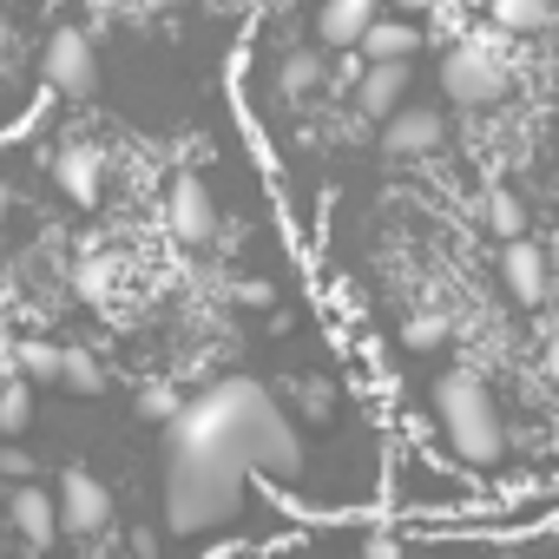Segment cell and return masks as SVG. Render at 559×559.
<instances>
[{
    "mask_svg": "<svg viewBox=\"0 0 559 559\" xmlns=\"http://www.w3.org/2000/svg\"><path fill=\"white\" fill-rule=\"evenodd\" d=\"M165 428H171V441L217 448L243 474H263V480H297L304 474V441H297L284 402L250 376H224V382L198 389L191 402H178V415Z\"/></svg>",
    "mask_w": 559,
    "mask_h": 559,
    "instance_id": "cell-1",
    "label": "cell"
},
{
    "mask_svg": "<svg viewBox=\"0 0 559 559\" xmlns=\"http://www.w3.org/2000/svg\"><path fill=\"white\" fill-rule=\"evenodd\" d=\"M243 480H250V474H243L230 454L171 441V467H165V533H178V539L217 533L224 520H237Z\"/></svg>",
    "mask_w": 559,
    "mask_h": 559,
    "instance_id": "cell-2",
    "label": "cell"
},
{
    "mask_svg": "<svg viewBox=\"0 0 559 559\" xmlns=\"http://www.w3.org/2000/svg\"><path fill=\"white\" fill-rule=\"evenodd\" d=\"M435 421H441L454 461H467V467H500V454H507V421H500V408H493V395H487V382H480L474 369H454V376L435 382Z\"/></svg>",
    "mask_w": 559,
    "mask_h": 559,
    "instance_id": "cell-3",
    "label": "cell"
},
{
    "mask_svg": "<svg viewBox=\"0 0 559 559\" xmlns=\"http://www.w3.org/2000/svg\"><path fill=\"white\" fill-rule=\"evenodd\" d=\"M441 86H448L454 106H493V99H507L513 80H507L500 53L487 40H461V47L441 53Z\"/></svg>",
    "mask_w": 559,
    "mask_h": 559,
    "instance_id": "cell-4",
    "label": "cell"
},
{
    "mask_svg": "<svg viewBox=\"0 0 559 559\" xmlns=\"http://www.w3.org/2000/svg\"><path fill=\"white\" fill-rule=\"evenodd\" d=\"M53 513H60V533L73 539H99L112 526V487L86 467H67L60 474V493H53Z\"/></svg>",
    "mask_w": 559,
    "mask_h": 559,
    "instance_id": "cell-5",
    "label": "cell"
},
{
    "mask_svg": "<svg viewBox=\"0 0 559 559\" xmlns=\"http://www.w3.org/2000/svg\"><path fill=\"white\" fill-rule=\"evenodd\" d=\"M47 86L53 93H67V99H86L93 86H99V53H93V40H86V27H60L53 40H47Z\"/></svg>",
    "mask_w": 559,
    "mask_h": 559,
    "instance_id": "cell-6",
    "label": "cell"
},
{
    "mask_svg": "<svg viewBox=\"0 0 559 559\" xmlns=\"http://www.w3.org/2000/svg\"><path fill=\"white\" fill-rule=\"evenodd\" d=\"M165 224H171L178 243H211V237H217V204H211V191H204L198 171H178V178H171V191H165Z\"/></svg>",
    "mask_w": 559,
    "mask_h": 559,
    "instance_id": "cell-7",
    "label": "cell"
},
{
    "mask_svg": "<svg viewBox=\"0 0 559 559\" xmlns=\"http://www.w3.org/2000/svg\"><path fill=\"white\" fill-rule=\"evenodd\" d=\"M53 185H60L73 204H99V191H106V152H99L93 139H67V145L53 152Z\"/></svg>",
    "mask_w": 559,
    "mask_h": 559,
    "instance_id": "cell-8",
    "label": "cell"
},
{
    "mask_svg": "<svg viewBox=\"0 0 559 559\" xmlns=\"http://www.w3.org/2000/svg\"><path fill=\"white\" fill-rule=\"evenodd\" d=\"M441 139H448V126H441L435 106H395V112L382 119V145H389L395 158H421V152H435Z\"/></svg>",
    "mask_w": 559,
    "mask_h": 559,
    "instance_id": "cell-9",
    "label": "cell"
},
{
    "mask_svg": "<svg viewBox=\"0 0 559 559\" xmlns=\"http://www.w3.org/2000/svg\"><path fill=\"white\" fill-rule=\"evenodd\" d=\"M8 520H14V533H21L34 552L60 539V513H53V493H47L40 480H14V493H8Z\"/></svg>",
    "mask_w": 559,
    "mask_h": 559,
    "instance_id": "cell-10",
    "label": "cell"
},
{
    "mask_svg": "<svg viewBox=\"0 0 559 559\" xmlns=\"http://www.w3.org/2000/svg\"><path fill=\"white\" fill-rule=\"evenodd\" d=\"M349 86H356V106H362V119H376V126H382V119L402 106V86H408V60H369V67H362Z\"/></svg>",
    "mask_w": 559,
    "mask_h": 559,
    "instance_id": "cell-11",
    "label": "cell"
},
{
    "mask_svg": "<svg viewBox=\"0 0 559 559\" xmlns=\"http://www.w3.org/2000/svg\"><path fill=\"white\" fill-rule=\"evenodd\" d=\"M500 276H507V290L520 304H539L546 297V250L526 243V230L520 237H500Z\"/></svg>",
    "mask_w": 559,
    "mask_h": 559,
    "instance_id": "cell-12",
    "label": "cell"
},
{
    "mask_svg": "<svg viewBox=\"0 0 559 559\" xmlns=\"http://www.w3.org/2000/svg\"><path fill=\"white\" fill-rule=\"evenodd\" d=\"M376 21V0H323V14H317V40L330 47V53H349L356 47V34Z\"/></svg>",
    "mask_w": 559,
    "mask_h": 559,
    "instance_id": "cell-13",
    "label": "cell"
},
{
    "mask_svg": "<svg viewBox=\"0 0 559 559\" xmlns=\"http://www.w3.org/2000/svg\"><path fill=\"white\" fill-rule=\"evenodd\" d=\"M356 47H362V60H408V53L421 47V34H415L408 21H369V27L356 34Z\"/></svg>",
    "mask_w": 559,
    "mask_h": 559,
    "instance_id": "cell-14",
    "label": "cell"
},
{
    "mask_svg": "<svg viewBox=\"0 0 559 559\" xmlns=\"http://www.w3.org/2000/svg\"><path fill=\"white\" fill-rule=\"evenodd\" d=\"M487 14H493L500 34H546L552 0H487Z\"/></svg>",
    "mask_w": 559,
    "mask_h": 559,
    "instance_id": "cell-15",
    "label": "cell"
},
{
    "mask_svg": "<svg viewBox=\"0 0 559 559\" xmlns=\"http://www.w3.org/2000/svg\"><path fill=\"white\" fill-rule=\"evenodd\" d=\"M323 80H330V67H323V53H317V47H297V53H284V67H276V86H284L290 99L317 93Z\"/></svg>",
    "mask_w": 559,
    "mask_h": 559,
    "instance_id": "cell-16",
    "label": "cell"
},
{
    "mask_svg": "<svg viewBox=\"0 0 559 559\" xmlns=\"http://www.w3.org/2000/svg\"><path fill=\"white\" fill-rule=\"evenodd\" d=\"M53 382H67L73 395H99V389H106V369H99L86 349H60V376H53Z\"/></svg>",
    "mask_w": 559,
    "mask_h": 559,
    "instance_id": "cell-17",
    "label": "cell"
},
{
    "mask_svg": "<svg viewBox=\"0 0 559 559\" xmlns=\"http://www.w3.org/2000/svg\"><path fill=\"white\" fill-rule=\"evenodd\" d=\"M487 230L493 237H520L526 230V204H520V191H487Z\"/></svg>",
    "mask_w": 559,
    "mask_h": 559,
    "instance_id": "cell-18",
    "label": "cell"
},
{
    "mask_svg": "<svg viewBox=\"0 0 559 559\" xmlns=\"http://www.w3.org/2000/svg\"><path fill=\"white\" fill-rule=\"evenodd\" d=\"M290 402H297L304 421H330V415H336V389H330L323 376H304V382L290 389Z\"/></svg>",
    "mask_w": 559,
    "mask_h": 559,
    "instance_id": "cell-19",
    "label": "cell"
},
{
    "mask_svg": "<svg viewBox=\"0 0 559 559\" xmlns=\"http://www.w3.org/2000/svg\"><path fill=\"white\" fill-rule=\"evenodd\" d=\"M14 362H21L27 382H53V376H60V343H21Z\"/></svg>",
    "mask_w": 559,
    "mask_h": 559,
    "instance_id": "cell-20",
    "label": "cell"
},
{
    "mask_svg": "<svg viewBox=\"0 0 559 559\" xmlns=\"http://www.w3.org/2000/svg\"><path fill=\"white\" fill-rule=\"evenodd\" d=\"M27 421H34V395H27V382H8V389H0V428L21 435Z\"/></svg>",
    "mask_w": 559,
    "mask_h": 559,
    "instance_id": "cell-21",
    "label": "cell"
},
{
    "mask_svg": "<svg viewBox=\"0 0 559 559\" xmlns=\"http://www.w3.org/2000/svg\"><path fill=\"white\" fill-rule=\"evenodd\" d=\"M178 402H185V395H178L171 382H152V389L139 395V415H145V421H171V415H178Z\"/></svg>",
    "mask_w": 559,
    "mask_h": 559,
    "instance_id": "cell-22",
    "label": "cell"
},
{
    "mask_svg": "<svg viewBox=\"0 0 559 559\" xmlns=\"http://www.w3.org/2000/svg\"><path fill=\"white\" fill-rule=\"evenodd\" d=\"M402 343H408V349H435V343H448V317H415V323L402 330Z\"/></svg>",
    "mask_w": 559,
    "mask_h": 559,
    "instance_id": "cell-23",
    "label": "cell"
},
{
    "mask_svg": "<svg viewBox=\"0 0 559 559\" xmlns=\"http://www.w3.org/2000/svg\"><path fill=\"white\" fill-rule=\"evenodd\" d=\"M80 290L86 297H106L112 290V263H80Z\"/></svg>",
    "mask_w": 559,
    "mask_h": 559,
    "instance_id": "cell-24",
    "label": "cell"
},
{
    "mask_svg": "<svg viewBox=\"0 0 559 559\" xmlns=\"http://www.w3.org/2000/svg\"><path fill=\"white\" fill-rule=\"evenodd\" d=\"M237 297H243L250 310H270V304H276V290L263 284V276H250V284H237Z\"/></svg>",
    "mask_w": 559,
    "mask_h": 559,
    "instance_id": "cell-25",
    "label": "cell"
},
{
    "mask_svg": "<svg viewBox=\"0 0 559 559\" xmlns=\"http://www.w3.org/2000/svg\"><path fill=\"white\" fill-rule=\"evenodd\" d=\"M0 474H8V480H34V454H0Z\"/></svg>",
    "mask_w": 559,
    "mask_h": 559,
    "instance_id": "cell-26",
    "label": "cell"
},
{
    "mask_svg": "<svg viewBox=\"0 0 559 559\" xmlns=\"http://www.w3.org/2000/svg\"><path fill=\"white\" fill-rule=\"evenodd\" d=\"M395 8H402V14H435L441 0H395Z\"/></svg>",
    "mask_w": 559,
    "mask_h": 559,
    "instance_id": "cell-27",
    "label": "cell"
},
{
    "mask_svg": "<svg viewBox=\"0 0 559 559\" xmlns=\"http://www.w3.org/2000/svg\"><path fill=\"white\" fill-rule=\"evenodd\" d=\"M139 8H145V14H165V8H178V0H139Z\"/></svg>",
    "mask_w": 559,
    "mask_h": 559,
    "instance_id": "cell-28",
    "label": "cell"
},
{
    "mask_svg": "<svg viewBox=\"0 0 559 559\" xmlns=\"http://www.w3.org/2000/svg\"><path fill=\"white\" fill-rule=\"evenodd\" d=\"M8 204H14V191H8V178H0V211H8Z\"/></svg>",
    "mask_w": 559,
    "mask_h": 559,
    "instance_id": "cell-29",
    "label": "cell"
},
{
    "mask_svg": "<svg viewBox=\"0 0 559 559\" xmlns=\"http://www.w3.org/2000/svg\"><path fill=\"white\" fill-rule=\"evenodd\" d=\"M290 8H297V0H290Z\"/></svg>",
    "mask_w": 559,
    "mask_h": 559,
    "instance_id": "cell-30",
    "label": "cell"
}]
</instances>
